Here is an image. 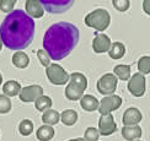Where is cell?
<instances>
[{
	"mask_svg": "<svg viewBox=\"0 0 150 141\" xmlns=\"http://www.w3.org/2000/svg\"><path fill=\"white\" fill-rule=\"evenodd\" d=\"M142 119H143V114L140 110L135 107H130L124 110L122 116V123L123 125H138L142 121Z\"/></svg>",
	"mask_w": 150,
	"mask_h": 141,
	"instance_id": "cell-12",
	"label": "cell"
},
{
	"mask_svg": "<svg viewBox=\"0 0 150 141\" xmlns=\"http://www.w3.org/2000/svg\"><path fill=\"white\" fill-rule=\"evenodd\" d=\"M11 61L17 69H26L30 64V57L25 52H15L11 58Z\"/></svg>",
	"mask_w": 150,
	"mask_h": 141,
	"instance_id": "cell-19",
	"label": "cell"
},
{
	"mask_svg": "<svg viewBox=\"0 0 150 141\" xmlns=\"http://www.w3.org/2000/svg\"><path fill=\"white\" fill-rule=\"evenodd\" d=\"M41 119H42L45 125H51V126L57 125L60 121V113L58 112V110L51 108V109H48V110H46V112L42 113Z\"/></svg>",
	"mask_w": 150,
	"mask_h": 141,
	"instance_id": "cell-17",
	"label": "cell"
},
{
	"mask_svg": "<svg viewBox=\"0 0 150 141\" xmlns=\"http://www.w3.org/2000/svg\"><path fill=\"white\" fill-rule=\"evenodd\" d=\"M98 131L102 136H110L117 130V124L115 121V116L112 114L101 115L98 119Z\"/></svg>",
	"mask_w": 150,
	"mask_h": 141,
	"instance_id": "cell-9",
	"label": "cell"
},
{
	"mask_svg": "<svg viewBox=\"0 0 150 141\" xmlns=\"http://www.w3.org/2000/svg\"><path fill=\"white\" fill-rule=\"evenodd\" d=\"M12 108V103L10 97L5 95H0V114H8Z\"/></svg>",
	"mask_w": 150,
	"mask_h": 141,
	"instance_id": "cell-27",
	"label": "cell"
},
{
	"mask_svg": "<svg viewBox=\"0 0 150 141\" xmlns=\"http://www.w3.org/2000/svg\"><path fill=\"white\" fill-rule=\"evenodd\" d=\"M117 83H118V79L116 77L115 74L107 72L97 80L96 87L100 93L106 97V96L115 95V92L117 90Z\"/></svg>",
	"mask_w": 150,
	"mask_h": 141,
	"instance_id": "cell-5",
	"label": "cell"
},
{
	"mask_svg": "<svg viewBox=\"0 0 150 141\" xmlns=\"http://www.w3.org/2000/svg\"><path fill=\"white\" fill-rule=\"evenodd\" d=\"M68 141H85V139L84 137H75V139H70Z\"/></svg>",
	"mask_w": 150,
	"mask_h": 141,
	"instance_id": "cell-33",
	"label": "cell"
},
{
	"mask_svg": "<svg viewBox=\"0 0 150 141\" xmlns=\"http://www.w3.org/2000/svg\"><path fill=\"white\" fill-rule=\"evenodd\" d=\"M35 31L33 18L23 10H14L0 25V36L4 46L15 52H21L32 43Z\"/></svg>",
	"mask_w": 150,
	"mask_h": 141,
	"instance_id": "cell-1",
	"label": "cell"
},
{
	"mask_svg": "<svg viewBox=\"0 0 150 141\" xmlns=\"http://www.w3.org/2000/svg\"><path fill=\"white\" fill-rule=\"evenodd\" d=\"M3 85V75H1V72H0V86Z\"/></svg>",
	"mask_w": 150,
	"mask_h": 141,
	"instance_id": "cell-35",
	"label": "cell"
},
{
	"mask_svg": "<svg viewBox=\"0 0 150 141\" xmlns=\"http://www.w3.org/2000/svg\"><path fill=\"white\" fill-rule=\"evenodd\" d=\"M25 10L31 18H41L45 15V8L41 0H26Z\"/></svg>",
	"mask_w": 150,
	"mask_h": 141,
	"instance_id": "cell-11",
	"label": "cell"
},
{
	"mask_svg": "<svg viewBox=\"0 0 150 141\" xmlns=\"http://www.w3.org/2000/svg\"><path fill=\"white\" fill-rule=\"evenodd\" d=\"M128 91L130 95L134 97H142L144 96L146 91V79L144 75H142L140 72H135L134 75L130 76L128 80Z\"/></svg>",
	"mask_w": 150,
	"mask_h": 141,
	"instance_id": "cell-6",
	"label": "cell"
},
{
	"mask_svg": "<svg viewBox=\"0 0 150 141\" xmlns=\"http://www.w3.org/2000/svg\"><path fill=\"white\" fill-rule=\"evenodd\" d=\"M84 93H85V90L79 87V86L75 83L69 82L65 87V97L69 101H80L81 98L84 97Z\"/></svg>",
	"mask_w": 150,
	"mask_h": 141,
	"instance_id": "cell-16",
	"label": "cell"
},
{
	"mask_svg": "<svg viewBox=\"0 0 150 141\" xmlns=\"http://www.w3.org/2000/svg\"><path fill=\"white\" fill-rule=\"evenodd\" d=\"M33 129H35L33 123L30 119H23L20 121V124H18V133H20L22 136H30V135L33 133Z\"/></svg>",
	"mask_w": 150,
	"mask_h": 141,
	"instance_id": "cell-24",
	"label": "cell"
},
{
	"mask_svg": "<svg viewBox=\"0 0 150 141\" xmlns=\"http://www.w3.org/2000/svg\"><path fill=\"white\" fill-rule=\"evenodd\" d=\"M121 106H122V98L120 96H116V95L106 96L100 101L98 112L101 115L112 114L113 110H117Z\"/></svg>",
	"mask_w": 150,
	"mask_h": 141,
	"instance_id": "cell-7",
	"label": "cell"
},
{
	"mask_svg": "<svg viewBox=\"0 0 150 141\" xmlns=\"http://www.w3.org/2000/svg\"><path fill=\"white\" fill-rule=\"evenodd\" d=\"M43 87L41 85H30L26 87H22L18 98L21 102L25 103H31V102H36L41 96H43Z\"/></svg>",
	"mask_w": 150,
	"mask_h": 141,
	"instance_id": "cell-8",
	"label": "cell"
},
{
	"mask_svg": "<svg viewBox=\"0 0 150 141\" xmlns=\"http://www.w3.org/2000/svg\"><path fill=\"white\" fill-rule=\"evenodd\" d=\"M52 104H53V102H52V98L49 97V96H41L38 100H37L36 102H35V108L38 110V112H46V110H48V109H51V107H52Z\"/></svg>",
	"mask_w": 150,
	"mask_h": 141,
	"instance_id": "cell-23",
	"label": "cell"
},
{
	"mask_svg": "<svg viewBox=\"0 0 150 141\" xmlns=\"http://www.w3.org/2000/svg\"><path fill=\"white\" fill-rule=\"evenodd\" d=\"M137 141H140V140H137Z\"/></svg>",
	"mask_w": 150,
	"mask_h": 141,
	"instance_id": "cell-36",
	"label": "cell"
},
{
	"mask_svg": "<svg viewBox=\"0 0 150 141\" xmlns=\"http://www.w3.org/2000/svg\"><path fill=\"white\" fill-rule=\"evenodd\" d=\"M16 0H0V10L5 14H11L15 9Z\"/></svg>",
	"mask_w": 150,
	"mask_h": 141,
	"instance_id": "cell-29",
	"label": "cell"
},
{
	"mask_svg": "<svg viewBox=\"0 0 150 141\" xmlns=\"http://www.w3.org/2000/svg\"><path fill=\"white\" fill-rule=\"evenodd\" d=\"M112 5L115 6V9L117 11L124 12V11H127L129 9L130 1L129 0H113V1H112Z\"/></svg>",
	"mask_w": 150,
	"mask_h": 141,
	"instance_id": "cell-31",
	"label": "cell"
},
{
	"mask_svg": "<svg viewBox=\"0 0 150 141\" xmlns=\"http://www.w3.org/2000/svg\"><path fill=\"white\" fill-rule=\"evenodd\" d=\"M71 83L78 85L79 87H81L83 90L87 88V79L83 72H73L70 74V81Z\"/></svg>",
	"mask_w": 150,
	"mask_h": 141,
	"instance_id": "cell-25",
	"label": "cell"
},
{
	"mask_svg": "<svg viewBox=\"0 0 150 141\" xmlns=\"http://www.w3.org/2000/svg\"><path fill=\"white\" fill-rule=\"evenodd\" d=\"M3 95L8 96V97H15L18 96L20 92L22 90L21 87V83L16 81V80H9L3 85Z\"/></svg>",
	"mask_w": 150,
	"mask_h": 141,
	"instance_id": "cell-15",
	"label": "cell"
},
{
	"mask_svg": "<svg viewBox=\"0 0 150 141\" xmlns=\"http://www.w3.org/2000/svg\"><path fill=\"white\" fill-rule=\"evenodd\" d=\"M126 54V46L122 42H113L108 51V57L113 60H118Z\"/></svg>",
	"mask_w": 150,
	"mask_h": 141,
	"instance_id": "cell-20",
	"label": "cell"
},
{
	"mask_svg": "<svg viewBox=\"0 0 150 141\" xmlns=\"http://www.w3.org/2000/svg\"><path fill=\"white\" fill-rule=\"evenodd\" d=\"M55 135L54 128L51 125H42L37 129L36 137L38 141H51Z\"/></svg>",
	"mask_w": 150,
	"mask_h": 141,
	"instance_id": "cell-18",
	"label": "cell"
},
{
	"mask_svg": "<svg viewBox=\"0 0 150 141\" xmlns=\"http://www.w3.org/2000/svg\"><path fill=\"white\" fill-rule=\"evenodd\" d=\"M37 58H38L42 66H45L46 69L51 65V57H49L45 49H38V51H37Z\"/></svg>",
	"mask_w": 150,
	"mask_h": 141,
	"instance_id": "cell-30",
	"label": "cell"
},
{
	"mask_svg": "<svg viewBox=\"0 0 150 141\" xmlns=\"http://www.w3.org/2000/svg\"><path fill=\"white\" fill-rule=\"evenodd\" d=\"M46 75L49 82L54 86H64L70 81V74L59 64H51L46 69Z\"/></svg>",
	"mask_w": 150,
	"mask_h": 141,
	"instance_id": "cell-4",
	"label": "cell"
},
{
	"mask_svg": "<svg viewBox=\"0 0 150 141\" xmlns=\"http://www.w3.org/2000/svg\"><path fill=\"white\" fill-rule=\"evenodd\" d=\"M78 118L79 115L74 109H65L63 113H60V121L67 126H73L78 121Z\"/></svg>",
	"mask_w": 150,
	"mask_h": 141,
	"instance_id": "cell-22",
	"label": "cell"
},
{
	"mask_svg": "<svg viewBox=\"0 0 150 141\" xmlns=\"http://www.w3.org/2000/svg\"><path fill=\"white\" fill-rule=\"evenodd\" d=\"M112 46L111 38L105 33H96L92 39V51L96 54H102L110 51Z\"/></svg>",
	"mask_w": 150,
	"mask_h": 141,
	"instance_id": "cell-10",
	"label": "cell"
},
{
	"mask_svg": "<svg viewBox=\"0 0 150 141\" xmlns=\"http://www.w3.org/2000/svg\"><path fill=\"white\" fill-rule=\"evenodd\" d=\"M84 22L87 27L97 31L98 33H102L103 31H106L110 27L111 15L106 9L98 8V9H95L93 11L89 12V14L85 16Z\"/></svg>",
	"mask_w": 150,
	"mask_h": 141,
	"instance_id": "cell-3",
	"label": "cell"
},
{
	"mask_svg": "<svg viewBox=\"0 0 150 141\" xmlns=\"http://www.w3.org/2000/svg\"><path fill=\"white\" fill-rule=\"evenodd\" d=\"M79 42V29L70 22H57L49 26L43 37V49L51 59L62 60L68 57Z\"/></svg>",
	"mask_w": 150,
	"mask_h": 141,
	"instance_id": "cell-2",
	"label": "cell"
},
{
	"mask_svg": "<svg viewBox=\"0 0 150 141\" xmlns=\"http://www.w3.org/2000/svg\"><path fill=\"white\" fill-rule=\"evenodd\" d=\"M130 72H132V69H130V65H124V64H120L116 65L113 69V74L116 75V77L121 81H128L130 79Z\"/></svg>",
	"mask_w": 150,
	"mask_h": 141,
	"instance_id": "cell-21",
	"label": "cell"
},
{
	"mask_svg": "<svg viewBox=\"0 0 150 141\" xmlns=\"http://www.w3.org/2000/svg\"><path fill=\"white\" fill-rule=\"evenodd\" d=\"M121 133L126 141H137L142 137L143 130L139 125H123Z\"/></svg>",
	"mask_w": 150,
	"mask_h": 141,
	"instance_id": "cell-13",
	"label": "cell"
},
{
	"mask_svg": "<svg viewBox=\"0 0 150 141\" xmlns=\"http://www.w3.org/2000/svg\"><path fill=\"white\" fill-rule=\"evenodd\" d=\"M100 136H101V134H100L98 129L93 126H89L84 133L85 141H98Z\"/></svg>",
	"mask_w": 150,
	"mask_h": 141,
	"instance_id": "cell-28",
	"label": "cell"
},
{
	"mask_svg": "<svg viewBox=\"0 0 150 141\" xmlns=\"http://www.w3.org/2000/svg\"><path fill=\"white\" fill-rule=\"evenodd\" d=\"M138 70L142 75H148L150 74V57L149 55H144L138 60Z\"/></svg>",
	"mask_w": 150,
	"mask_h": 141,
	"instance_id": "cell-26",
	"label": "cell"
},
{
	"mask_svg": "<svg viewBox=\"0 0 150 141\" xmlns=\"http://www.w3.org/2000/svg\"><path fill=\"white\" fill-rule=\"evenodd\" d=\"M143 11L150 16V0H144L143 1Z\"/></svg>",
	"mask_w": 150,
	"mask_h": 141,
	"instance_id": "cell-32",
	"label": "cell"
},
{
	"mask_svg": "<svg viewBox=\"0 0 150 141\" xmlns=\"http://www.w3.org/2000/svg\"><path fill=\"white\" fill-rule=\"evenodd\" d=\"M80 106L85 112H95L98 110L100 101L92 95H84V97L80 100Z\"/></svg>",
	"mask_w": 150,
	"mask_h": 141,
	"instance_id": "cell-14",
	"label": "cell"
},
{
	"mask_svg": "<svg viewBox=\"0 0 150 141\" xmlns=\"http://www.w3.org/2000/svg\"><path fill=\"white\" fill-rule=\"evenodd\" d=\"M3 46H4V43H3V39H1V36H0V52H1V49H3Z\"/></svg>",
	"mask_w": 150,
	"mask_h": 141,
	"instance_id": "cell-34",
	"label": "cell"
}]
</instances>
